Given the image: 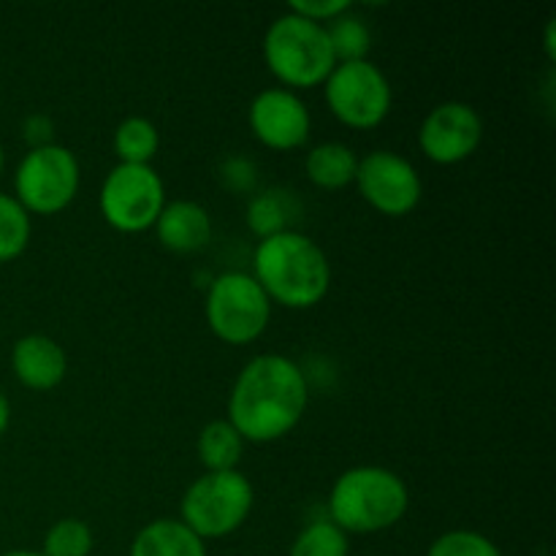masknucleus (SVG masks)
I'll use <instances>...</instances> for the list:
<instances>
[{
  "label": "nucleus",
  "mask_w": 556,
  "mask_h": 556,
  "mask_svg": "<svg viewBox=\"0 0 556 556\" xmlns=\"http://www.w3.org/2000/svg\"><path fill=\"white\" fill-rule=\"evenodd\" d=\"M351 554V543L348 535L337 525H331L329 519L309 521L302 532L296 535V541L291 543V552L288 556H348Z\"/></svg>",
  "instance_id": "4be33fe9"
},
{
  "label": "nucleus",
  "mask_w": 556,
  "mask_h": 556,
  "mask_svg": "<svg viewBox=\"0 0 556 556\" xmlns=\"http://www.w3.org/2000/svg\"><path fill=\"white\" fill-rule=\"evenodd\" d=\"M0 556H43L41 552H25V548H20V552H5Z\"/></svg>",
  "instance_id": "c756f323"
},
{
  "label": "nucleus",
  "mask_w": 556,
  "mask_h": 556,
  "mask_svg": "<svg viewBox=\"0 0 556 556\" xmlns=\"http://www.w3.org/2000/svg\"><path fill=\"white\" fill-rule=\"evenodd\" d=\"M130 556H206V543L179 519H155L136 532Z\"/></svg>",
  "instance_id": "2eb2a0df"
},
{
  "label": "nucleus",
  "mask_w": 556,
  "mask_h": 556,
  "mask_svg": "<svg viewBox=\"0 0 556 556\" xmlns=\"http://www.w3.org/2000/svg\"><path fill=\"white\" fill-rule=\"evenodd\" d=\"M199 462L206 472H228L239 470V462L244 454V440L237 429L228 424V418L210 421L199 434Z\"/></svg>",
  "instance_id": "f3484780"
},
{
  "label": "nucleus",
  "mask_w": 556,
  "mask_h": 556,
  "mask_svg": "<svg viewBox=\"0 0 556 556\" xmlns=\"http://www.w3.org/2000/svg\"><path fill=\"white\" fill-rule=\"evenodd\" d=\"M410 508L407 483L386 467H351L329 492V521L345 535H375L391 530Z\"/></svg>",
  "instance_id": "7ed1b4c3"
},
{
  "label": "nucleus",
  "mask_w": 556,
  "mask_h": 556,
  "mask_svg": "<svg viewBox=\"0 0 556 556\" xmlns=\"http://www.w3.org/2000/svg\"><path fill=\"white\" fill-rule=\"evenodd\" d=\"M358 168V155L342 141H324L313 147L304 157V174L315 188L340 190L353 185Z\"/></svg>",
  "instance_id": "dca6fc26"
},
{
  "label": "nucleus",
  "mask_w": 556,
  "mask_h": 556,
  "mask_svg": "<svg viewBox=\"0 0 556 556\" xmlns=\"http://www.w3.org/2000/svg\"><path fill=\"white\" fill-rule=\"evenodd\" d=\"M204 315L217 340L250 345L269 326L271 302L250 271H226L210 282Z\"/></svg>",
  "instance_id": "423d86ee"
},
{
  "label": "nucleus",
  "mask_w": 556,
  "mask_h": 556,
  "mask_svg": "<svg viewBox=\"0 0 556 556\" xmlns=\"http://www.w3.org/2000/svg\"><path fill=\"white\" fill-rule=\"evenodd\" d=\"M483 139V119L465 101L438 103L418 128V147L438 166H456L476 155Z\"/></svg>",
  "instance_id": "9b49d317"
},
{
  "label": "nucleus",
  "mask_w": 556,
  "mask_h": 556,
  "mask_svg": "<svg viewBox=\"0 0 556 556\" xmlns=\"http://www.w3.org/2000/svg\"><path fill=\"white\" fill-rule=\"evenodd\" d=\"M255 505L253 483L244 472H204L195 478L179 503V521L201 541L233 535L250 519Z\"/></svg>",
  "instance_id": "39448f33"
},
{
  "label": "nucleus",
  "mask_w": 556,
  "mask_h": 556,
  "mask_svg": "<svg viewBox=\"0 0 556 556\" xmlns=\"http://www.w3.org/2000/svg\"><path fill=\"white\" fill-rule=\"evenodd\" d=\"M253 277L271 304L288 309H313L331 288V264L315 239L282 231L261 239L253 255Z\"/></svg>",
  "instance_id": "f03ea898"
},
{
  "label": "nucleus",
  "mask_w": 556,
  "mask_h": 556,
  "mask_svg": "<svg viewBox=\"0 0 556 556\" xmlns=\"http://www.w3.org/2000/svg\"><path fill=\"white\" fill-rule=\"evenodd\" d=\"M353 182L362 199L386 217L410 215L424 199V179L418 168L391 150H375L358 157Z\"/></svg>",
  "instance_id": "9d476101"
},
{
  "label": "nucleus",
  "mask_w": 556,
  "mask_h": 556,
  "mask_svg": "<svg viewBox=\"0 0 556 556\" xmlns=\"http://www.w3.org/2000/svg\"><path fill=\"white\" fill-rule=\"evenodd\" d=\"M114 155L130 166H152V157L161 150V134L147 117H125L114 130Z\"/></svg>",
  "instance_id": "a211bd4d"
},
{
  "label": "nucleus",
  "mask_w": 556,
  "mask_h": 556,
  "mask_svg": "<svg viewBox=\"0 0 556 556\" xmlns=\"http://www.w3.org/2000/svg\"><path fill=\"white\" fill-rule=\"evenodd\" d=\"M309 383L304 369L280 353L250 358L228 394V424L244 443H275L291 434L307 413Z\"/></svg>",
  "instance_id": "f257e3e1"
},
{
  "label": "nucleus",
  "mask_w": 556,
  "mask_h": 556,
  "mask_svg": "<svg viewBox=\"0 0 556 556\" xmlns=\"http://www.w3.org/2000/svg\"><path fill=\"white\" fill-rule=\"evenodd\" d=\"M81 185V168L74 152L63 144H47L27 150L14 174V199L27 215H58L76 199Z\"/></svg>",
  "instance_id": "0eeeda50"
},
{
  "label": "nucleus",
  "mask_w": 556,
  "mask_h": 556,
  "mask_svg": "<svg viewBox=\"0 0 556 556\" xmlns=\"http://www.w3.org/2000/svg\"><path fill=\"white\" fill-rule=\"evenodd\" d=\"M329 112L353 130H372L391 114V81L372 60L337 63L324 81Z\"/></svg>",
  "instance_id": "6e6552de"
},
{
  "label": "nucleus",
  "mask_w": 556,
  "mask_h": 556,
  "mask_svg": "<svg viewBox=\"0 0 556 556\" xmlns=\"http://www.w3.org/2000/svg\"><path fill=\"white\" fill-rule=\"evenodd\" d=\"M427 556H503L492 538L472 530H451L434 538Z\"/></svg>",
  "instance_id": "b1692460"
},
{
  "label": "nucleus",
  "mask_w": 556,
  "mask_h": 556,
  "mask_svg": "<svg viewBox=\"0 0 556 556\" xmlns=\"http://www.w3.org/2000/svg\"><path fill=\"white\" fill-rule=\"evenodd\" d=\"M291 215V201L286 199L282 190H264L248 204V226L258 237V242L266 237H275V233L293 231V228H288Z\"/></svg>",
  "instance_id": "412c9836"
},
{
  "label": "nucleus",
  "mask_w": 556,
  "mask_h": 556,
  "mask_svg": "<svg viewBox=\"0 0 556 556\" xmlns=\"http://www.w3.org/2000/svg\"><path fill=\"white\" fill-rule=\"evenodd\" d=\"M152 228H155L157 233V242L179 255L199 253V250H204L212 239L210 212H206V206H201L199 201L190 199L166 201V206H163V212L157 215Z\"/></svg>",
  "instance_id": "4468645a"
},
{
  "label": "nucleus",
  "mask_w": 556,
  "mask_h": 556,
  "mask_svg": "<svg viewBox=\"0 0 556 556\" xmlns=\"http://www.w3.org/2000/svg\"><path fill=\"white\" fill-rule=\"evenodd\" d=\"M11 369L16 380L30 391L58 389L68 372V358L63 345L47 334H27L16 340L11 351Z\"/></svg>",
  "instance_id": "ddd939ff"
},
{
  "label": "nucleus",
  "mask_w": 556,
  "mask_h": 556,
  "mask_svg": "<svg viewBox=\"0 0 556 556\" xmlns=\"http://www.w3.org/2000/svg\"><path fill=\"white\" fill-rule=\"evenodd\" d=\"M43 556H90L92 530L81 519H60L43 535Z\"/></svg>",
  "instance_id": "5701e85b"
},
{
  "label": "nucleus",
  "mask_w": 556,
  "mask_h": 556,
  "mask_svg": "<svg viewBox=\"0 0 556 556\" xmlns=\"http://www.w3.org/2000/svg\"><path fill=\"white\" fill-rule=\"evenodd\" d=\"M248 119L255 139L275 152L299 150L307 144L309 130H313L307 103L299 98V92L286 90V87L261 90L250 101Z\"/></svg>",
  "instance_id": "f8f14e48"
},
{
  "label": "nucleus",
  "mask_w": 556,
  "mask_h": 556,
  "mask_svg": "<svg viewBox=\"0 0 556 556\" xmlns=\"http://www.w3.org/2000/svg\"><path fill=\"white\" fill-rule=\"evenodd\" d=\"M33 223L25 206L9 193H0V264L16 261L30 244Z\"/></svg>",
  "instance_id": "aec40b11"
},
{
  "label": "nucleus",
  "mask_w": 556,
  "mask_h": 556,
  "mask_svg": "<svg viewBox=\"0 0 556 556\" xmlns=\"http://www.w3.org/2000/svg\"><path fill=\"white\" fill-rule=\"evenodd\" d=\"M98 206L114 231L141 233L155 226L166 206V185L152 166L117 163L103 179Z\"/></svg>",
  "instance_id": "1a4fd4ad"
},
{
  "label": "nucleus",
  "mask_w": 556,
  "mask_h": 556,
  "mask_svg": "<svg viewBox=\"0 0 556 556\" xmlns=\"http://www.w3.org/2000/svg\"><path fill=\"white\" fill-rule=\"evenodd\" d=\"M9 424H11V402H9V396L0 391V438L5 434Z\"/></svg>",
  "instance_id": "cd10ccee"
},
{
  "label": "nucleus",
  "mask_w": 556,
  "mask_h": 556,
  "mask_svg": "<svg viewBox=\"0 0 556 556\" xmlns=\"http://www.w3.org/2000/svg\"><path fill=\"white\" fill-rule=\"evenodd\" d=\"M3 163H5V155H3V144H0V174H3Z\"/></svg>",
  "instance_id": "7c9ffc66"
},
{
  "label": "nucleus",
  "mask_w": 556,
  "mask_h": 556,
  "mask_svg": "<svg viewBox=\"0 0 556 556\" xmlns=\"http://www.w3.org/2000/svg\"><path fill=\"white\" fill-rule=\"evenodd\" d=\"M326 36H329L331 52H334L337 63H356V60H367L369 49H372V30L367 22L353 9L340 14L326 25Z\"/></svg>",
  "instance_id": "6ab92c4d"
},
{
  "label": "nucleus",
  "mask_w": 556,
  "mask_h": 556,
  "mask_svg": "<svg viewBox=\"0 0 556 556\" xmlns=\"http://www.w3.org/2000/svg\"><path fill=\"white\" fill-rule=\"evenodd\" d=\"M348 9H353L348 0H293L288 5V11L304 16V20L315 22V25H329L331 20H337L340 14H345Z\"/></svg>",
  "instance_id": "393cba45"
},
{
  "label": "nucleus",
  "mask_w": 556,
  "mask_h": 556,
  "mask_svg": "<svg viewBox=\"0 0 556 556\" xmlns=\"http://www.w3.org/2000/svg\"><path fill=\"white\" fill-rule=\"evenodd\" d=\"M220 177L226 182V188L244 193V190H250L255 185V166L250 161H244V157H231L223 166Z\"/></svg>",
  "instance_id": "a878e982"
},
{
  "label": "nucleus",
  "mask_w": 556,
  "mask_h": 556,
  "mask_svg": "<svg viewBox=\"0 0 556 556\" xmlns=\"http://www.w3.org/2000/svg\"><path fill=\"white\" fill-rule=\"evenodd\" d=\"M264 63L286 90L296 92L324 85L337 58L324 25L286 11L266 27Z\"/></svg>",
  "instance_id": "20e7f679"
},
{
  "label": "nucleus",
  "mask_w": 556,
  "mask_h": 556,
  "mask_svg": "<svg viewBox=\"0 0 556 556\" xmlns=\"http://www.w3.org/2000/svg\"><path fill=\"white\" fill-rule=\"evenodd\" d=\"M52 130H54L52 119L43 117V114H30V117L25 119V125H22V136H25V141L30 144V150L54 144Z\"/></svg>",
  "instance_id": "bb28decb"
},
{
  "label": "nucleus",
  "mask_w": 556,
  "mask_h": 556,
  "mask_svg": "<svg viewBox=\"0 0 556 556\" xmlns=\"http://www.w3.org/2000/svg\"><path fill=\"white\" fill-rule=\"evenodd\" d=\"M546 49H548V58L554 60V22H548L546 27Z\"/></svg>",
  "instance_id": "c85d7f7f"
}]
</instances>
